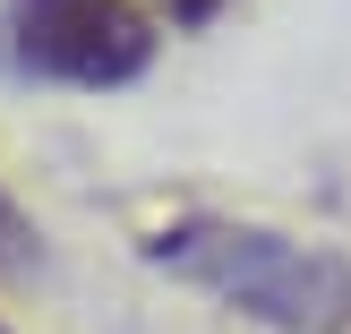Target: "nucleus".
Segmentation results:
<instances>
[{"mask_svg": "<svg viewBox=\"0 0 351 334\" xmlns=\"http://www.w3.org/2000/svg\"><path fill=\"white\" fill-rule=\"evenodd\" d=\"M34 266H43V240H34L26 215H17V198L0 189V283H26Z\"/></svg>", "mask_w": 351, "mask_h": 334, "instance_id": "obj_3", "label": "nucleus"}, {"mask_svg": "<svg viewBox=\"0 0 351 334\" xmlns=\"http://www.w3.org/2000/svg\"><path fill=\"white\" fill-rule=\"evenodd\" d=\"M154 51H163V34H154V17L137 0H0V60H9V77L112 95V86L146 77Z\"/></svg>", "mask_w": 351, "mask_h": 334, "instance_id": "obj_2", "label": "nucleus"}, {"mask_svg": "<svg viewBox=\"0 0 351 334\" xmlns=\"http://www.w3.org/2000/svg\"><path fill=\"white\" fill-rule=\"evenodd\" d=\"M163 9H171V26H206V17H215L223 0H163Z\"/></svg>", "mask_w": 351, "mask_h": 334, "instance_id": "obj_4", "label": "nucleus"}, {"mask_svg": "<svg viewBox=\"0 0 351 334\" xmlns=\"http://www.w3.org/2000/svg\"><path fill=\"white\" fill-rule=\"evenodd\" d=\"M146 266H163L189 291H215L223 309H249V318H266L283 334H343L351 326V266L335 249L266 232V223H223V215L163 223L146 240Z\"/></svg>", "mask_w": 351, "mask_h": 334, "instance_id": "obj_1", "label": "nucleus"}]
</instances>
